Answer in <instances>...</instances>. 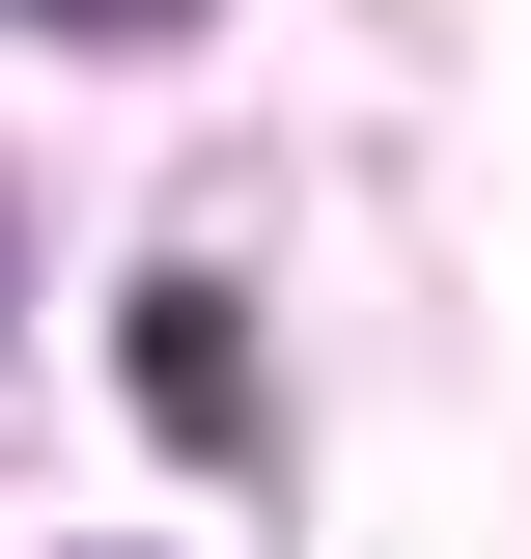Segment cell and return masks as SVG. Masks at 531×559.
Here are the masks:
<instances>
[{"mask_svg":"<svg viewBox=\"0 0 531 559\" xmlns=\"http://www.w3.org/2000/svg\"><path fill=\"white\" fill-rule=\"evenodd\" d=\"M57 28H140V0H57Z\"/></svg>","mask_w":531,"mask_h":559,"instance_id":"6da1fadb","label":"cell"}]
</instances>
